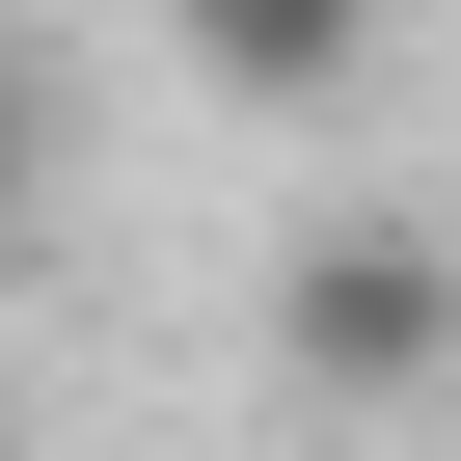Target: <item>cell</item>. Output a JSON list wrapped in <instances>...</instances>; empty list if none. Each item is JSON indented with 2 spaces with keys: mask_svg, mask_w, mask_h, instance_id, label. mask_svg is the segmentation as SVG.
<instances>
[{
  "mask_svg": "<svg viewBox=\"0 0 461 461\" xmlns=\"http://www.w3.org/2000/svg\"><path fill=\"white\" fill-rule=\"evenodd\" d=\"M163 55H190L217 109H353V82H380V0H163Z\"/></svg>",
  "mask_w": 461,
  "mask_h": 461,
  "instance_id": "2",
  "label": "cell"
},
{
  "mask_svg": "<svg viewBox=\"0 0 461 461\" xmlns=\"http://www.w3.org/2000/svg\"><path fill=\"white\" fill-rule=\"evenodd\" d=\"M272 353H299V407H434L461 380V245H434V217H326V245L272 272Z\"/></svg>",
  "mask_w": 461,
  "mask_h": 461,
  "instance_id": "1",
  "label": "cell"
},
{
  "mask_svg": "<svg viewBox=\"0 0 461 461\" xmlns=\"http://www.w3.org/2000/svg\"><path fill=\"white\" fill-rule=\"evenodd\" d=\"M272 461H380V407H299V434H272Z\"/></svg>",
  "mask_w": 461,
  "mask_h": 461,
  "instance_id": "3",
  "label": "cell"
}]
</instances>
